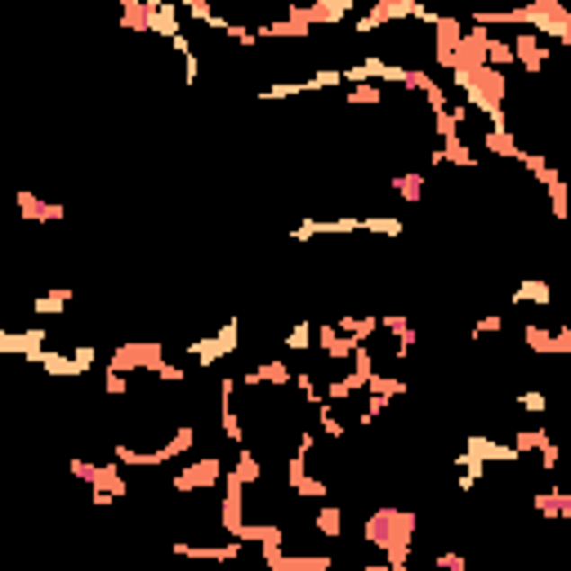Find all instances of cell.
I'll list each match as a JSON object with an SVG mask.
<instances>
[{
    "label": "cell",
    "instance_id": "6da1fadb",
    "mask_svg": "<svg viewBox=\"0 0 571 571\" xmlns=\"http://www.w3.org/2000/svg\"><path fill=\"white\" fill-rule=\"evenodd\" d=\"M415 531H420V513L415 509H397V504H379L361 518V545L388 554V549H415Z\"/></svg>",
    "mask_w": 571,
    "mask_h": 571
},
{
    "label": "cell",
    "instance_id": "7a4b0ae2",
    "mask_svg": "<svg viewBox=\"0 0 571 571\" xmlns=\"http://www.w3.org/2000/svg\"><path fill=\"white\" fill-rule=\"evenodd\" d=\"M161 361H165V343L161 340H125L108 352V370H125V375H134V370L156 375Z\"/></svg>",
    "mask_w": 571,
    "mask_h": 571
},
{
    "label": "cell",
    "instance_id": "3957f363",
    "mask_svg": "<svg viewBox=\"0 0 571 571\" xmlns=\"http://www.w3.org/2000/svg\"><path fill=\"white\" fill-rule=\"evenodd\" d=\"M224 459L219 456H197L188 459L174 477H170V491L174 495H197V491H215V486H224Z\"/></svg>",
    "mask_w": 571,
    "mask_h": 571
},
{
    "label": "cell",
    "instance_id": "277c9868",
    "mask_svg": "<svg viewBox=\"0 0 571 571\" xmlns=\"http://www.w3.org/2000/svg\"><path fill=\"white\" fill-rule=\"evenodd\" d=\"M486 45H491V27L482 22H468L464 36H459V49H456V67H451V85H464L477 67H486Z\"/></svg>",
    "mask_w": 571,
    "mask_h": 571
},
{
    "label": "cell",
    "instance_id": "5b68a950",
    "mask_svg": "<svg viewBox=\"0 0 571 571\" xmlns=\"http://www.w3.org/2000/svg\"><path fill=\"white\" fill-rule=\"evenodd\" d=\"M420 4L424 0H370V9L352 22V36H370V31H379L388 22H406V18H415Z\"/></svg>",
    "mask_w": 571,
    "mask_h": 571
},
{
    "label": "cell",
    "instance_id": "8992f818",
    "mask_svg": "<svg viewBox=\"0 0 571 571\" xmlns=\"http://www.w3.org/2000/svg\"><path fill=\"white\" fill-rule=\"evenodd\" d=\"M241 348V322L236 317H228L215 335H206V340H192L188 343V352L197 357V366H215V361H224V357H232Z\"/></svg>",
    "mask_w": 571,
    "mask_h": 571
},
{
    "label": "cell",
    "instance_id": "52a82bcc",
    "mask_svg": "<svg viewBox=\"0 0 571 571\" xmlns=\"http://www.w3.org/2000/svg\"><path fill=\"white\" fill-rule=\"evenodd\" d=\"M429 31H433V67L451 72V67H456L459 36H464V18H459V13H438Z\"/></svg>",
    "mask_w": 571,
    "mask_h": 571
},
{
    "label": "cell",
    "instance_id": "ba28073f",
    "mask_svg": "<svg viewBox=\"0 0 571 571\" xmlns=\"http://www.w3.org/2000/svg\"><path fill=\"white\" fill-rule=\"evenodd\" d=\"M72 477L76 482H85V486H103V491H112L116 500H125L129 495V482H125V473H120V459L116 464H94V459H72Z\"/></svg>",
    "mask_w": 571,
    "mask_h": 571
},
{
    "label": "cell",
    "instance_id": "9c48e42d",
    "mask_svg": "<svg viewBox=\"0 0 571 571\" xmlns=\"http://www.w3.org/2000/svg\"><path fill=\"white\" fill-rule=\"evenodd\" d=\"M513 58H518V72H527V76H540L545 67H549V58H554V49L531 31V27H513Z\"/></svg>",
    "mask_w": 571,
    "mask_h": 571
},
{
    "label": "cell",
    "instance_id": "30bf717a",
    "mask_svg": "<svg viewBox=\"0 0 571 571\" xmlns=\"http://www.w3.org/2000/svg\"><path fill=\"white\" fill-rule=\"evenodd\" d=\"M259 563L268 571H331L326 554H290L286 545H259Z\"/></svg>",
    "mask_w": 571,
    "mask_h": 571
},
{
    "label": "cell",
    "instance_id": "8fae6325",
    "mask_svg": "<svg viewBox=\"0 0 571 571\" xmlns=\"http://www.w3.org/2000/svg\"><path fill=\"white\" fill-rule=\"evenodd\" d=\"M245 522V482L236 473H224V500H219V531L224 536H236Z\"/></svg>",
    "mask_w": 571,
    "mask_h": 571
},
{
    "label": "cell",
    "instance_id": "7c38bea8",
    "mask_svg": "<svg viewBox=\"0 0 571 571\" xmlns=\"http://www.w3.org/2000/svg\"><path fill=\"white\" fill-rule=\"evenodd\" d=\"M290 384H295V370L286 357H263L259 366L241 375V388H290Z\"/></svg>",
    "mask_w": 571,
    "mask_h": 571
},
{
    "label": "cell",
    "instance_id": "4fadbf2b",
    "mask_svg": "<svg viewBox=\"0 0 571 571\" xmlns=\"http://www.w3.org/2000/svg\"><path fill=\"white\" fill-rule=\"evenodd\" d=\"M45 340H49V331L45 326H27V331H0V352L4 357H27V361H40V352H45Z\"/></svg>",
    "mask_w": 571,
    "mask_h": 571
},
{
    "label": "cell",
    "instance_id": "5bb4252c",
    "mask_svg": "<svg viewBox=\"0 0 571 571\" xmlns=\"http://www.w3.org/2000/svg\"><path fill=\"white\" fill-rule=\"evenodd\" d=\"M18 210H22L27 224H63L67 219V206L63 201H45L31 188H18Z\"/></svg>",
    "mask_w": 571,
    "mask_h": 571
},
{
    "label": "cell",
    "instance_id": "9a60e30c",
    "mask_svg": "<svg viewBox=\"0 0 571 571\" xmlns=\"http://www.w3.org/2000/svg\"><path fill=\"white\" fill-rule=\"evenodd\" d=\"M464 451H473V456L486 459V464H522L513 442H495L486 433H464Z\"/></svg>",
    "mask_w": 571,
    "mask_h": 571
},
{
    "label": "cell",
    "instance_id": "2e32d148",
    "mask_svg": "<svg viewBox=\"0 0 571 571\" xmlns=\"http://www.w3.org/2000/svg\"><path fill=\"white\" fill-rule=\"evenodd\" d=\"M179 558H201V563H236L241 558V540L232 536L228 545H192V540H174Z\"/></svg>",
    "mask_w": 571,
    "mask_h": 571
},
{
    "label": "cell",
    "instance_id": "e0dca14e",
    "mask_svg": "<svg viewBox=\"0 0 571 571\" xmlns=\"http://www.w3.org/2000/svg\"><path fill=\"white\" fill-rule=\"evenodd\" d=\"M531 509H536V518L563 522V518H571V491H563V486H540V491H531Z\"/></svg>",
    "mask_w": 571,
    "mask_h": 571
},
{
    "label": "cell",
    "instance_id": "ac0fdd59",
    "mask_svg": "<svg viewBox=\"0 0 571 571\" xmlns=\"http://www.w3.org/2000/svg\"><path fill=\"white\" fill-rule=\"evenodd\" d=\"M482 147H486L491 156H500V161H522V152H527V147L513 138L509 125H504V129H500V125H486V129H482Z\"/></svg>",
    "mask_w": 571,
    "mask_h": 571
},
{
    "label": "cell",
    "instance_id": "d6986e66",
    "mask_svg": "<svg viewBox=\"0 0 571 571\" xmlns=\"http://www.w3.org/2000/svg\"><path fill=\"white\" fill-rule=\"evenodd\" d=\"M236 540H241V545H286L290 531H286L281 522H241Z\"/></svg>",
    "mask_w": 571,
    "mask_h": 571
},
{
    "label": "cell",
    "instance_id": "ffe728a7",
    "mask_svg": "<svg viewBox=\"0 0 571 571\" xmlns=\"http://www.w3.org/2000/svg\"><path fill=\"white\" fill-rule=\"evenodd\" d=\"M518 308H527V304H536V308H549L554 304V286L545 281V277H527L522 286H513V295H509Z\"/></svg>",
    "mask_w": 571,
    "mask_h": 571
},
{
    "label": "cell",
    "instance_id": "44dd1931",
    "mask_svg": "<svg viewBox=\"0 0 571 571\" xmlns=\"http://www.w3.org/2000/svg\"><path fill=\"white\" fill-rule=\"evenodd\" d=\"M67 308H72V286H49V290H40L31 299V313L36 317H63Z\"/></svg>",
    "mask_w": 571,
    "mask_h": 571
},
{
    "label": "cell",
    "instance_id": "7402d4cb",
    "mask_svg": "<svg viewBox=\"0 0 571 571\" xmlns=\"http://www.w3.org/2000/svg\"><path fill=\"white\" fill-rule=\"evenodd\" d=\"M340 331H343V335H352L357 343H370L379 331H384V322H379L375 313H343Z\"/></svg>",
    "mask_w": 571,
    "mask_h": 571
},
{
    "label": "cell",
    "instance_id": "603a6c76",
    "mask_svg": "<svg viewBox=\"0 0 571 571\" xmlns=\"http://www.w3.org/2000/svg\"><path fill=\"white\" fill-rule=\"evenodd\" d=\"M388 188H393L406 206H420V201H424V192H429V179H424L420 170H406V174H393V179H388Z\"/></svg>",
    "mask_w": 571,
    "mask_h": 571
},
{
    "label": "cell",
    "instance_id": "cb8c5ba5",
    "mask_svg": "<svg viewBox=\"0 0 571 571\" xmlns=\"http://www.w3.org/2000/svg\"><path fill=\"white\" fill-rule=\"evenodd\" d=\"M313 531L322 536V540H343V509L340 504H317V513H313Z\"/></svg>",
    "mask_w": 571,
    "mask_h": 571
},
{
    "label": "cell",
    "instance_id": "d4e9b609",
    "mask_svg": "<svg viewBox=\"0 0 571 571\" xmlns=\"http://www.w3.org/2000/svg\"><path fill=\"white\" fill-rule=\"evenodd\" d=\"M518 165H522V170H527V174L536 179V188H549V183H554V179L563 174V170H558V165H554V161H549L545 152H531V147L522 152V161H518Z\"/></svg>",
    "mask_w": 571,
    "mask_h": 571
},
{
    "label": "cell",
    "instance_id": "484cf974",
    "mask_svg": "<svg viewBox=\"0 0 571 571\" xmlns=\"http://www.w3.org/2000/svg\"><path fill=\"white\" fill-rule=\"evenodd\" d=\"M522 343L531 357H554V326L545 322H522Z\"/></svg>",
    "mask_w": 571,
    "mask_h": 571
},
{
    "label": "cell",
    "instance_id": "4316f807",
    "mask_svg": "<svg viewBox=\"0 0 571 571\" xmlns=\"http://www.w3.org/2000/svg\"><path fill=\"white\" fill-rule=\"evenodd\" d=\"M549 438H554V433H549L545 424H518L509 442L518 447V456H536V451H540V447H545Z\"/></svg>",
    "mask_w": 571,
    "mask_h": 571
},
{
    "label": "cell",
    "instance_id": "83f0119b",
    "mask_svg": "<svg viewBox=\"0 0 571 571\" xmlns=\"http://www.w3.org/2000/svg\"><path fill=\"white\" fill-rule=\"evenodd\" d=\"M232 473H236L245 486L263 482V459H259V451H254L250 442H241V447H236V464H232Z\"/></svg>",
    "mask_w": 571,
    "mask_h": 571
},
{
    "label": "cell",
    "instance_id": "f1b7e54d",
    "mask_svg": "<svg viewBox=\"0 0 571 571\" xmlns=\"http://www.w3.org/2000/svg\"><path fill=\"white\" fill-rule=\"evenodd\" d=\"M545 197H549V215H554L558 224H567L571 219V179L567 174H558V179L545 188Z\"/></svg>",
    "mask_w": 571,
    "mask_h": 571
},
{
    "label": "cell",
    "instance_id": "f546056e",
    "mask_svg": "<svg viewBox=\"0 0 571 571\" xmlns=\"http://www.w3.org/2000/svg\"><path fill=\"white\" fill-rule=\"evenodd\" d=\"M379 103H384V85L379 81H357L343 94V108H379Z\"/></svg>",
    "mask_w": 571,
    "mask_h": 571
},
{
    "label": "cell",
    "instance_id": "4dcf8cb0",
    "mask_svg": "<svg viewBox=\"0 0 571 571\" xmlns=\"http://www.w3.org/2000/svg\"><path fill=\"white\" fill-rule=\"evenodd\" d=\"M313 411H317V429H322V438H326V442H340L343 433H348V424L335 415V402H331V397H326L322 406H313Z\"/></svg>",
    "mask_w": 571,
    "mask_h": 571
},
{
    "label": "cell",
    "instance_id": "1f68e13d",
    "mask_svg": "<svg viewBox=\"0 0 571 571\" xmlns=\"http://www.w3.org/2000/svg\"><path fill=\"white\" fill-rule=\"evenodd\" d=\"M197 438H201V433H197L192 424H179V429H174V433H170V438H165L161 447L170 451V459H183V456H192V447H197Z\"/></svg>",
    "mask_w": 571,
    "mask_h": 571
},
{
    "label": "cell",
    "instance_id": "d6a6232c",
    "mask_svg": "<svg viewBox=\"0 0 571 571\" xmlns=\"http://www.w3.org/2000/svg\"><path fill=\"white\" fill-rule=\"evenodd\" d=\"M486 63L500 67V72L518 67V58H513V40H509V36H491V45H486Z\"/></svg>",
    "mask_w": 571,
    "mask_h": 571
},
{
    "label": "cell",
    "instance_id": "836d02e7",
    "mask_svg": "<svg viewBox=\"0 0 571 571\" xmlns=\"http://www.w3.org/2000/svg\"><path fill=\"white\" fill-rule=\"evenodd\" d=\"M366 393H379V397H388V402H397L402 393H406V379L402 375H370V384H366Z\"/></svg>",
    "mask_w": 571,
    "mask_h": 571
},
{
    "label": "cell",
    "instance_id": "e575fe53",
    "mask_svg": "<svg viewBox=\"0 0 571 571\" xmlns=\"http://www.w3.org/2000/svg\"><path fill=\"white\" fill-rule=\"evenodd\" d=\"M361 232H375V236H402V219H397V215H361Z\"/></svg>",
    "mask_w": 571,
    "mask_h": 571
},
{
    "label": "cell",
    "instance_id": "d590c367",
    "mask_svg": "<svg viewBox=\"0 0 571 571\" xmlns=\"http://www.w3.org/2000/svg\"><path fill=\"white\" fill-rule=\"evenodd\" d=\"M313 331H317V322H295L286 331V352H308L313 348Z\"/></svg>",
    "mask_w": 571,
    "mask_h": 571
},
{
    "label": "cell",
    "instance_id": "8d00e7d4",
    "mask_svg": "<svg viewBox=\"0 0 571 571\" xmlns=\"http://www.w3.org/2000/svg\"><path fill=\"white\" fill-rule=\"evenodd\" d=\"M290 495H299V500H317V504H322V500L331 495V482H326V477H313V473H308V477H304L299 486H290Z\"/></svg>",
    "mask_w": 571,
    "mask_h": 571
},
{
    "label": "cell",
    "instance_id": "74e56055",
    "mask_svg": "<svg viewBox=\"0 0 571 571\" xmlns=\"http://www.w3.org/2000/svg\"><path fill=\"white\" fill-rule=\"evenodd\" d=\"M536 456H540V473H558V468H563V442H558V438H549Z\"/></svg>",
    "mask_w": 571,
    "mask_h": 571
},
{
    "label": "cell",
    "instance_id": "f35d334b",
    "mask_svg": "<svg viewBox=\"0 0 571 571\" xmlns=\"http://www.w3.org/2000/svg\"><path fill=\"white\" fill-rule=\"evenodd\" d=\"M500 331H504V317L500 313H486V317L473 322V340H486V335H500Z\"/></svg>",
    "mask_w": 571,
    "mask_h": 571
},
{
    "label": "cell",
    "instance_id": "ab89813d",
    "mask_svg": "<svg viewBox=\"0 0 571 571\" xmlns=\"http://www.w3.org/2000/svg\"><path fill=\"white\" fill-rule=\"evenodd\" d=\"M518 406L531 411V415H545V411H549V397H545L540 388H527V393H518Z\"/></svg>",
    "mask_w": 571,
    "mask_h": 571
},
{
    "label": "cell",
    "instance_id": "60d3db41",
    "mask_svg": "<svg viewBox=\"0 0 571 571\" xmlns=\"http://www.w3.org/2000/svg\"><path fill=\"white\" fill-rule=\"evenodd\" d=\"M103 393L108 397H125L129 393V375L125 370H103Z\"/></svg>",
    "mask_w": 571,
    "mask_h": 571
},
{
    "label": "cell",
    "instance_id": "b9f144b4",
    "mask_svg": "<svg viewBox=\"0 0 571 571\" xmlns=\"http://www.w3.org/2000/svg\"><path fill=\"white\" fill-rule=\"evenodd\" d=\"M152 379H156V384H183V379H188V370H183L179 361H161Z\"/></svg>",
    "mask_w": 571,
    "mask_h": 571
},
{
    "label": "cell",
    "instance_id": "7bdbcfd3",
    "mask_svg": "<svg viewBox=\"0 0 571 571\" xmlns=\"http://www.w3.org/2000/svg\"><path fill=\"white\" fill-rule=\"evenodd\" d=\"M433 567H442V571H464V567H468V558H464V554H456V549H442V554L433 558Z\"/></svg>",
    "mask_w": 571,
    "mask_h": 571
},
{
    "label": "cell",
    "instance_id": "ee69618b",
    "mask_svg": "<svg viewBox=\"0 0 571 571\" xmlns=\"http://www.w3.org/2000/svg\"><path fill=\"white\" fill-rule=\"evenodd\" d=\"M567 317H571V286H567Z\"/></svg>",
    "mask_w": 571,
    "mask_h": 571
}]
</instances>
